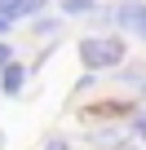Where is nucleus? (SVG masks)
Wrapping results in <instances>:
<instances>
[{
    "mask_svg": "<svg viewBox=\"0 0 146 150\" xmlns=\"http://www.w3.org/2000/svg\"><path fill=\"white\" fill-rule=\"evenodd\" d=\"M75 53H80V62H84L89 75H102V71H120L124 66L128 44H124V35H84L75 44Z\"/></svg>",
    "mask_w": 146,
    "mask_h": 150,
    "instance_id": "f257e3e1",
    "label": "nucleus"
},
{
    "mask_svg": "<svg viewBox=\"0 0 146 150\" xmlns=\"http://www.w3.org/2000/svg\"><path fill=\"white\" fill-rule=\"evenodd\" d=\"M111 18H115V27H120V31L146 35V0H142V5H115V9H111Z\"/></svg>",
    "mask_w": 146,
    "mask_h": 150,
    "instance_id": "f03ea898",
    "label": "nucleus"
},
{
    "mask_svg": "<svg viewBox=\"0 0 146 150\" xmlns=\"http://www.w3.org/2000/svg\"><path fill=\"white\" fill-rule=\"evenodd\" d=\"M40 0H0V18H5L9 27L18 22V18H40Z\"/></svg>",
    "mask_w": 146,
    "mask_h": 150,
    "instance_id": "7ed1b4c3",
    "label": "nucleus"
},
{
    "mask_svg": "<svg viewBox=\"0 0 146 150\" xmlns=\"http://www.w3.org/2000/svg\"><path fill=\"white\" fill-rule=\"evenodd\" d=\"M22 84H27V66L22 62H9L5 71H0V93H5V97H18Z\"/></svg>",
    "mask_w": 146,
    "mask_h": 150,
    "instance_id": "20e7f679",
    "label": "nucleus"
},
{
    "mask_svg": "<svg viewBox=\"0 0 146 150\" xmlns=\"http://www.w3.org/2000/svg\"><path fill=\"white\" fill-rule=\"evenodd\" d=\"M62 13H66V18H80V13H98V5H89V0H66Z\"/></svg>",
    "mask_w": 146,
    "mask_h": 150,
    "instance_id": "39448f33",
    "label": "nucleus"
},
{
    "mask_svg": "<svg viewBox=\"0 0 146 150\" xmlns=\"http://www.w3.org/2000/svg\"><path fill=\"white\" fill-rule=\"evenodd\" d=\"M58 27H62V22H58V18H40V22H36V35H53V31H58Z\"/></svg>",
    "mask_w": 146,
    "mask_h": 150,
    "instance_id": "423d86ee",
    "label": "nucleus"
},
{
    "mask_svg": "<svg viewBox=\"0 0 146 150\" xmlns=\"http://www.w3.org/2000/svg\"><path fill=\"white\" fill-rule=\"evenodd\" d=\"M128 137H137V141H146V115H137V119L128 124Z\"/></svg>",
    "mask_w": 146,
    "mask_h": 150,
    "instance_id": "0eeeda50",
    "label": "nucleus"
},
{
    "mask_svg": "<svg viewBox=\"0 0 146 150\" xmlns=\"http://www.w3.org/2000/svg\"><path fill=\"white\" fill-rule=\"evenodd\" d=\"M9 62H14V49H9V40H0V71H5Z\"/></svg>",
    "mask_w": 146,
    "mask_h": 150,
    "instance_id": "6e6552de",
    "label": "nucleus"
},
{
    "mask_svg": "<svg viewBox=\"0 0 146 150\" xmlns=\"http://www.w3.org/2000/svg\"><path fill=\"white\" fill-rule=\"evenodd\" d=\"M44 150H71V141H66V137H49V141H44Z\"/></svg>",
    "mask_w": 146,
    "mask_h": 150,
    "instance_id": "1a4fd4ad",
    "label": "nucleus"
},
{
    "mask_svg": "<svg viewBox=\"0 0 146 150\" xmlns=\"http://www.w3.org/2000/svg\"><path fill=\"white\" fill-rule=\"evenodd\" d=\"M5 35H9V22H5V18H0V40H5Z\"/></svg>",
    "mask_w": 146,
    "mask_h": 150,
    "instance_id": "9d476101",
    "label": "nucleus"
},
{
    "mask_svg": "<svg viewBox=\"0 0 146 150\" xmlns=\"http://www.w3.org/2000/svg\"><path fill=\"white\" fill-rule=\"evenodd\" d=\"M137 93H142V97H146V75H142V84H137Z\"/></svg>",
    "mask_w": 146,
    "mask_h": 150,
    "instance_id": "9b49d317",
    "label": "nucleus"
},
{
    "mask_svg": "<svg viewBox=\"0 0 146 150\" xmlns=\"http://www.w3.org/2000/svg\"><path fill=\"white\" fill-rule=\"evenodd\" d=\"M142 40H146V35H142Z\"/></svg>",
    "mask_w": 146,
    "mask_h": 150,
    "instance_id": "f8f14e48",
    "label": "nucleus"
}]
</instances>
